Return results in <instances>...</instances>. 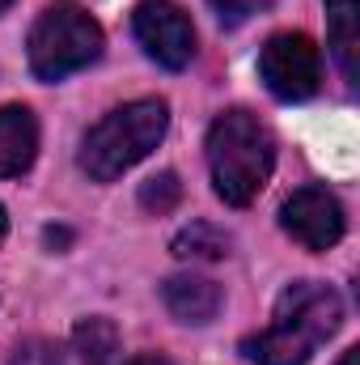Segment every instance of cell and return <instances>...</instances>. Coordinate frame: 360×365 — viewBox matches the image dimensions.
<instances>
[{
    "instance_id": "1",
    "label": "cell",
    "mask_w": 360,
    "mask_h": 365,
    "mask_svg": "<svg viewBox=\"0 0 360 365\" xmlns=\"http://www.w3.org/2000/svg\"><path fill=\"white\" fill-rule=\"evenodd\" d=\"M208 166H212V187L225 204L246 208L259 200L275 170V140L250 110H225L208 128Z\"/></svg>"
},
{
    "instance_id": "2",
    "label": "cell",
    "mask_w": 360,
    "mask_h": 365,
    "mask_svg": "<svg viewBox=\"0 0 360 365\" xmlns=\"http://www.w3.org/2000/svg\"><path fill=\"white\" fill-rule=\"evenodd\" d=\"M170 128V106L162 98H140L119 110H110L102 123H93L81 145V166L97 182L119 179L136 162H144Z\"/></svg>"
},
{
    "instance_id": "3",
    "label": "cell",
    "mask_w": 360,
    "mask_h": 365,
    "mask_svg": "<svg viewBox=\"0 0 360 365\" xmlns=\"http://www.w3.org/2000/svg\"><path fill=\"white\" fill-rule=\"evenodd\" d=\"M102 56V26L81 4H51L30 30V68L38 81H64L68 73L90 68Z\"/></svg>"
},
{
    "instance_id": "4",
    "label": "cell",
    "mask_w": 360,
    "mask_h": 365,
    "mask_svg": "<svg viewBox=\"0 0 360 365\" xmlns=\"http://www.w3.org/2000/svg\"><path fill=\"white\" fill-rule=\"evenodd\" d=\"M259 77L280 102H305L309 93H318L322 81V56L314 47L309 34H271L268 47L259 51Z\"/></svg>"
},
{
    "instance_id": "5",
    "label": "cell",
    "mask_w": 360,
    "mask_h": 365,
    "mask_svg": "<svg viewBox=\"0 0 360 365\" xmlns=\"http://www.w3.org/2000/svg\"><path fill=\"white\" fill-rule=\"evenodd\" d=\"M344 323V302L331 284L318 280H297L280 293L275 302V319L271 327H280L284 336L301 340L305 349H318L322 340H331Z\"/></svg>"
},
{
    "instance_id": "6",
    "label": "cell",
    "mask_w": 360,
    "mask_h": 365,
    "mask_svg": "<svg viewBox=\"0 0 360 365\" xmlns=\"http://www.w3.org/2000/svg\"><path fill=\"white\" fill-rule=\"evenodd\" d=\"M132 30H136L140 47L149 51V60H157L170 73H179V68H186L195 60L191 17L174 0H140L136 13H132Z\"/></svg>"
},
{
    "instance_id": "7",
    "label": "cell",
    "mask_w": 360,
    "mask_h": 365,
    "mask_svg": "<svg viewBox=\"0 0 360 365\" xmlns=\"http://www.w3.org/2000/svg\"><path fill=\"white\" fill-rule=\"evenodd\" d=\"M280 225L292 242H301L305 251H331L344 238V204L327 191V187H301L284 200L280 208Z\"/></svg>"
},
{
    "instance_id": "8",
    "label": "cell",
    "mask_w": 360,
    "mask_h": 365,
    "mask_svg": "<svg viewBox=\"0 0 360 365\" xmlns=\"http://www.w3.org/2000/svg\"><path fill=\"white\" fill-rule=\"evenodd\" d=\"M38 153V119L30 106H0V179L26 175Z\"/></svg>"
},
{
    "instance_id": "9",
    "label": "cell",
    "mask_w": 360,
    "mask_h": 365,
    "mask_svg": "<svg viewBox=\"0 0 360 365\" xmlns=\"http://www.w3.org/2000/svg\"><path fill=\"white\" fill-rule=\"evenodd\" d=\"M162 297H166V310L179 319V323H191V327H203L216 319L221 310V284L208 280V276H170L162 284Z\"/></svg>"
},
{
    "instance_id": "10",
    "label": "cell",
    "mask_w": 360,
    "mask_h": 365,
    "mask_svg": "<svg viewBox=\"0 0 360 365\" xmlns=\"http://www.w3.org/2000/svg\"><path fill=\"white\" fill-rule=\"evenodd\" d=\"M327 38L331 51L348 77V86H356V47H360V0H327Z\"/></svg>"
},
{
    "instance_id": "11",
    "label": "cell",
    "mask_w": 360,
    "mask_h": 365,
    "mask_svg": "<svg viewBox=\"0 0 360 365\" xmlns=\"http://www.w3.org/2000/svg\"><path fill=\"white\" fill-rule=\"evenodd\" d=\"M242 357L259 365H305L314 357V349H305L301 340L284 336L280 327H263L259 336H246L242 340Z\"/></svg>"
},
{
    "instance_id": "12",
    "label": "cell",
    "mask_w": 360,
    "mask_h": 365,
    "mask_svg": "<svg viewBox=\"0 0 360 365\" xmlns=\"http://www.w3.org/2000/svg\"><path fill=\"white\" fill-rule=\"evenodd\" d=\"M73 349H77V357L85 365H115V357H119V327L110 319H102V314L85 319L73 331Z\"/></svg>"
},
{
    "instance_id": "13",
    "label": "cell",
    "mask_w": 360,
    "mask_h": 365,
    "mask_svg": "<svg viewBox=\"0 0 360 365\" xmlns=\"http://www.w3.org/2000/svg\"><path fill=\"white\" fill-rule=\"evenodd\" d=\"M174 255L179 259H203V264L225 259L229 255V234L216 230V225H208V221H195V225H186L174 238Z\"/></svg>"
},
{
    "instance_id": "14",
    "label": "cell",
    "mask_w": 360,
    "mask_h": 365,
    "mask_svg": "<svg viewBox=\"0 0 360 365\" xmlns=\"http://www.w3.org/2000/svg\"><path fill=\"white\" fill-rule=\"evenodd\" d=\"M179 200H182V182H179V175H170V170L153 175V179L140 187V204H144L149 212H174Z\"/></svg>"
},
{
    "instance_id": "15",
    "label": "cell",
    "mask_w": 360,
    "mask_h": 365,
    "mask_svg": "<svg viewBox=\"0 0 360 365\" xmlns=\"http://www.w3.org/2000/svg\"><path fill=\"white\" fill-rule=\"evenodd\" d=\"M9 365H68V353L55 340H26L13 349Z\"/></svg>"
},
{
    "instance_id": "16",
    "label": "cell",
    "mask_w": 360,
    "mask_h": 365,
    "mask_svg": "<svg viewBox=\"0 0 360 365\" xmlns=\"http://www.w3.org/2000/svg\"><path fill=\"white\" fill-rule=\"evenodd\" d=\"M208 4L221 17V26H242L246 17H255L259 9H268V0H208Z\"/></svg>"
},
{
    "instance_id": "17",
    "label": "cell",
    "mask_w": 360,
    "mask_h": 365,
    "mask_svg": "<svg viewBox=\"0 0 360 365\" xmlns=\"http://www.w3.org/2000/svg\"><path fill=\"white\" fill-rule=\"evenodd\" d=\"M127 365H174L170 357H162V353H140V357H132Z\"/></svg>"
},
{
    "instance_id": "18",
    "label": "cell",
    "mask_w": 360,
    "mask_h": 365,
    "mask_svg": "<svg viewBox=\"0 0 360 365\" xmlns=\"http://www.w3.org/2000/svg\"><path fill=\"white\" fill-rule=\"evenodd\" d=\"M339 365H360V349H348V353H344V361Z\"/></svg>"
},
{
    "instance_id": "19",
    "label": "cell",
    "mask_w": 360,
    "mask_h": 365,
    "mask_svg": "<svg viewBox=\"0 0 360 365\" xmlns=\"http://www.w3.org/2000/svg\"><path fill=\"white\" fill-rule=\"evenodd\" d=\"M4 230H9V217H4V208H0V238H4Z\"/></svg>"
},
{
    "instance_id": "20",
    "label": "cell",
    "mask_w": 360,
    "mask_h": 365,
    "mask_svg": "<svg viewBox=\"0 0 360 365\" xmlns=\"http://www.w3.org/2000/svg\"><path fill=\"white\" fill-rule=\"evenodd\" d=\"M9 4H13V0H0V13H4V9H9Z\"/></svg>"
}]
</instances>
